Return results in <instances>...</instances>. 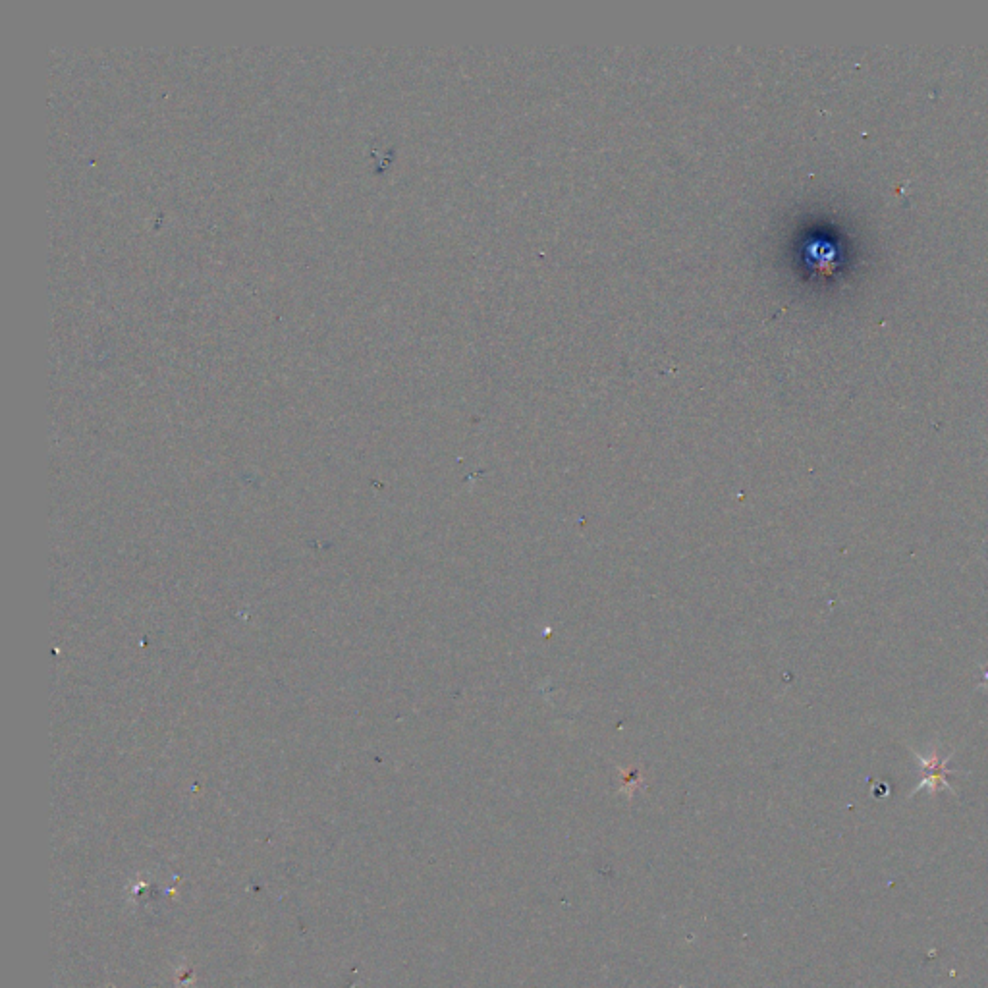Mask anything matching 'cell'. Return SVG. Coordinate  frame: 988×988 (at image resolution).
Returning a JSON list of instances; mask_svg holds the SVG:
<instances>
[{
  "instance_id": "obj_1",
  "label": "cell",
  "mask_w": 988,
  "mask_h": 988,
  "mask_svg": "<svg viewBox=\"0 0 988 988\" xmlns=\"http://www.w3.org/2000/svg\"><path fill=\"white\" fill-rule=\"evenodd\" d=\"M913 757L917 759L919 769H921V782H919V786L911 792L913 796H915L917 792H921V790H929L931 794H936V792H940V790H948V792L956 794V792H954V788H952V786H950V782H948V776L956 772V770L948 769V763H950V759L954 757V751H952V753H948L946 757H942L940 749H938V747H933L929 755H921V753L913 751Z\"/></svg>"
}]
</instances>
